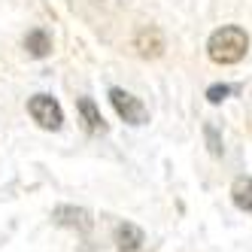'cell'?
Here are the masks:
<instances>
[{"instance_id": "4", "label": "cell", "mask_w": 252, "mask_h": 252, "mask_svg": "<svg viewBox=\"0 0 252 252\" xmlns=\"http://www.w3.org/2000/svg\"><path fill=\"white\" fill-rule=\"evenodd\" d=\"M137 49L143 58H158L164 52V40H161V31L158 28H143L137 33Z\"/></svg>"}, {"instance_id": "3", "label": "cell", "mask_w": 252, "mask_h": 252, "mask_svg": "<svg viewBox=\"0 0 252 252\" xmlns=\"http://www.w3.org/2000/svg\"><path fill=\"white\" fill-rule=\"evenodd\" d=\"M110 100H113V106H116V113L128 122V125H146V122H149V110L140 103V97L122 92V88H113V92H110Z\"/></svg>"}, {"instance_id": "9", "label": "cell", "mask_w": 252, "mask_h": 252, "mask_svg": "<svg viewBox=\"0 0 252 252\" xmlns=\"http://www.w3.org/2000/svg\"><path fill=\"white\" fill-rule=\"evenodd\" d=\"M25 49L31 52L33 58H46L49 52H52V37L46 31H28V37H25Z\"/></svg>"}, {"instance_id": "11", "label": "cell", "mask_w": 252, "mask_h": 252, "mask_svg": "<svg viewBox=\"0 0 252 252\" xmlns=\"http://www.w3.org/2000/svg\"><path fill=\"white\" fill-rule=\"evenodd\" d=\"M231 92H234L231 85H213L210 92H207V97H210V103H222V100H225Z\"/></svg>"}, {"instance_id": "1", "label": "cell", "mask_w": 252, "mask_h": 252, "mask_svg": "<svg viewBox=\"0 0 252 252\" xmlns=\"http://www.w3.org/2000/svg\"><path fill=\"white\" fill-rule=\"evenodd\" d=\"M207 49H210V58L216 64H237L246 55V49H249V37H246L243 28L228 25V28H219L213 33Z\"/></svg>"}, {"instance_id": "8", "label": "cell", "mask_w": 252, "mask_h": 252, "mask_svg": "<svg viewBox=\"0 0 252 252\" xmlns=\"http://www.w3.org/2000/svg\"><path fill=\"white\" fill-rule=\"evenodd\" d=\"M231 197H234V204H237L240 210L252 213V176H237V179H234Z\"/></svg>"}, {"instance_id": "6", "label": "cell", "mask_w": 252, "mask_h": 252, "mask_svg": "<svg viewBox=\"0 0 252 252\" xmlns=\"http://www.w3.org/2000/svg\"><path fill=\"white\" fill-rule=\"evenodd\" d=\"M116 243H119V252H137L143 246V231L131 222H122L116 228Z\"/></svg>"}, {"instance_id": "5", "label": "cell", "mask_w": 252, "mask_h": 252, "mask_svg": "<svg viewBox=\"0 0 252 252\" xmlns=\"http://www.w3.org/2000/svg\"><path fill=\"white\" fill-rule=\"evenodd\" d=\"M55 222L64 225V228H79V231H88L92 228V216L79 207H58L55 210Z\"/></svg>"}, {"instance_id": "7", "label": "cell", "mask_w": 252, "mask_h": 252, "mask_svg": "<svg viewBox=\"0 0 252 252\" xmlns=\"http://www.w3.org/2000/svg\"><path fill=\"white\" fill-rule=\"evenodd\" d=\"M79 113H82L85 128L92 131V134H103L106 131V122H103V116H100V110L94 106L92 97H79Z\"/></svg>"}, {"instance_id": "10", "label": "cell", "mask_w": 252, "mask_h": 252, "mask_svg": "<svg viewBox=\"0 0 252 252\" xmlns=\"http://www.w3.org/2000/svg\"><path fill=\"white\" fill-rule=\"evenodd\" d=\"M204 137H207V146H210V152H213L216 158H219V155L225 152V146H222V140H219V131H216L213 125H207V128H204Z\"/></svg>"}, {"instance_id": "2", "label": "cell", "mask_w": 252, "mask_h": 252, "mask_svg": "<svg viewBox=\"0 0 252 252\" xmlns=\"http://www.w3.org/2000/svg\"><path fill=\"white\" fill-rule=\"evenodd\" d=\"M28 110H31L33 122H37L40 128H46V131H58V128H61V122H64V113H61L58 100H55V97H49V94L31 97Z\"/></svg>"}]
</instances>
